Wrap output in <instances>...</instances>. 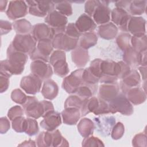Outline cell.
Returning a JSON list of instances; mask_svg holds the SVG:
<instances>
[{
	"label": "cell",
	"mask_w": 147,
	"mask_h": 147,
	"mask_svg": "<svg viewBox=\"0 0 147 147\" xmlns=\"http://www.w3.org/2000/svg\"><path fill=\"white\" fill-rule=\"evenodd\" d=\"M79 47L87 50L96 44L98 37L93 32L82 33L79 38Z\"/></svg>",
	"instance_id": "cell-31"
},
{
	"label": "cell",
	"mask_w": 147,
	"mask_h": 147,
	"mask_svg": "<svg viewBox=\"0 0 147 147\" xmlns=\"http://www.w3.org/2000/svg\"><path fill=\"white\" fill-rule=\"evenodd\" d=\"M99 2V1H94V0L87 1L86 2L85 6H84V11L86 13V14H87L88 16L91 17L92 13L95 7L98 5Z\"/></svg>",
	"instance_id": "cell-51"
},
{
	"label": "cell",
	"mask_w": 147,
	"mask_h": 147,
	"mask_svg": "<svg viewBox=\"0 0 147 147\" xmlns=\"http://www.w3.org/2000/svg\"><path fill=\"white\" fill-rule=\"evenodd\" d=\"M107 1H99L95 7L92 17L96 24L102 25L109 22L111 11L108 6Z\"/></svg>",
	"instance_id": "cell-14"
},
{
	"label": "cell",
	"mask_w": 147,
	"mask_h": 147,
	"mask_svg": "<svg viewBox=\"0 0 147 147\" xmlns=\"http://www.w3.org/2000/svg\"><path fill=\"white\" fill-rule=\"evenodd\" d=\"M52 146H68L69 144L61 134L58 129L52 131Z\"/></svg>",
	"instance_id": "cell-39"
},
{
	"label": "cell",
	"mask_w": 147,
	"mask_h": 147,
	"mask_svg": "<svg viewBox=\"0 0 147 147\" xmlns=\"http://www.w3.org/2000/svg\"><path fill=\"white\" fill-rule=\"evenodd\" d=\"M130 2H131V1H119L115 2V6L117 7L122 8L126 10V9H128V7Z\"/></svg>",
	"instance_id": "cell-55"
},
{
	"label": "cell",
	"mask_w": 147,
	"mask_h": 147,
	"mask_svg": "<svg viewBox=\"0 0 147 147\" xmlns=\"http://www.w3.org/2000/svg\"><path fill=\"white\" fill-rule=\"evenodd\" d=\"M98 90V84H90L86 83L82 84L75 93L83 99L93 96Z\"/></svg>",
	"instance_id": "cell-32"
},
{
	"label": "cell",
	"mask_w": 147,
	"mask_h": 147,
	"mask_svg": "<svg viewBox=\"0 0 147 147\" xmlns=\"http://www.w3.org/2000/svg\"><path fill=\"white\" fill-rule=\"evenodd\" d=\"M9 78L0 75V92L3 93L6 91L9 86Z\"/></svg>",
	"instance_id": "cell-54"
},
{
	"label": "cell",
	"mask_w": 147,
	"mask_h": 147,
	"mask_svg": "<svg viewBox=\"0 0 147 147\" xmlns=\"http://www.w3.org/2000/svg\"><path fill=\"white\" fill-rule=\"evenodd\" d=\"M53 49V47L51 40L39 41L34 51L29 55L30 59L33 61L40 60L48 63Z\"/></svg>",
	"instance_id": "cell-9"
},
{
	"label": "cell",
	"mask_w": 147,
	"mask_h": 147,
	"mask_svg": "<svg viewBox=\"0 0 147 147\" xmlns=\"http://www.w3.org/2000/svg\"><path fill=\"white\" fill-rule=\"evenodd\" d=\"M36 44L37 41L30 34H17L10 45L15 50L29 55L34 51Z\"/></svg>",
	"instance_id": "cell-3"
},
{
	"label": "cell",
	"mask_w": 147,
	"mask_h": 147,
	"mask_svg": "<svg viewBox=\"0 0 147 147\" xmlns=\"http://www.w3.org/2000/svg\"><path fill=\"white\" fill-rule=\"evenodd\" d=\"M141 59V53L134 50L131 47L123 51V61L129 66L137 67L140 65Z\"/></svg>",
	"instance_id": "cell-28"
},
{
	"label": "cell",
	"mask_w": 147,
	"mask_h": 147,
	"mask_svg": "<svg viewBox=\"0 0 147 147\" xmlns=\"http://www.w3.org/2000/svg\"><path fill=\"white\" fill-rule=\"evenodd\" d=\"M61 114L63 122L69 125H76L81 117L80 109L75 107L65 108Z\"/></svg>",
	"instance_id": "cell-24"
},
{
	"label": "cell",
	"mask_w": 147,
	"mask_h": 147,
	"mask_svg": "<svg viewBox=\"0 0 147 147\" xmlns=\"http://www.w3.org/2000/svg\"><path fill=\"white\" fill-rule=\"evenodd\" d=\"M29 13L33 16L44 17L54 10L55 4L52 1H26Z\"/></svg>",
	"instance_id": "cell-7"
},
{
	"label": "cell",
	"mask_w": 147,
	"mask_h": 147,
	"mask_svg": "<svg viewBox=\"0 0 147 147\" xmlns=\"http://www.w3.org/2000/svg\"><path fill=\"white\" fill-rule=\"evenodd\" d=\"M28 96L19 88L14 89L11 93V99L16 103L23 105L27 100Z\"/></svg>",
	"instance_id": "cell-45"
},
{
	"label": "cell",
	"mask_w": 147,
	"mask_h": 147,
	"mask_svg": "<svg viewBox=\"0 0 147 147\" xmlns=\"http://www.w3.org/2000/svg\"><path fill=\"white\" fill-rule=\"evenodd\" d=\"M109 103L114 114L119 112L122 115H130L133 113L134 110L131 103L123 93H119Z\"/></svg>",
	"instance_id": "cell-8"
},
{
	"label": "cell",
	"mask_w": 147,
	"mask_h": 147,
	"mask_svg": "<svg viewBox=\"0 0 147 147\" xmlns=\"http://www.w3.org/2000/svg\"><path fill=\"white\" fill-rule=\"evenodd\" d=\"M44 21L53 29L55 35L65 32L68 20L66 16L56 10H54L48 14Z\"/></svg>",
	"instance_id": "cell-5"
},
{
	"label": "cell",
	"mask_w": 147,
	"mask_h": 147,
	"mask_svg": "<svg viewBox=\"0 0 147 147\" xmlns=\"http://www.w3.org/2000/svg\"><path fill=\"white\" fill-rule=\"evenodd\" d=\"M95 115H104L109 113L114 114L108 102L99 98V105L96 110L93 113Z\"/></svg>",
	"instance_id": "cell-43"
},
{
	"label": "cell",
	"mask_w": 147,
	"mask_h": 147,
	"mask_svg": "<svg viewBox=\"0 0 147 147\" xmlns=\"http://www.w3.org/2000/svg\"><path fill=\"white\" fill-rule=\"evenodd\" d=\"M125 95L130 102L135 105L144 103L146 99L145 91L139 87L130 88L126 92Z\"/></svg>",
	"instance_id": "cell-25"
},
{
	"label": "cell",
	"mask_w": 147,
	"mask_h": 147,
	"mask_svg": "<svg viewBox=\"0 0 147 147\" xmlns=\"http://www.w3.org/2000/svg\"><path fill=\"white\" fill-rule=\"evenodd\" d=\"M49 64L53 67L56 75L60 77L66 76L69 71L66 62V56L64 51L56 50L52 53L49 57Z\"/></svg>",
	"instance_id": "cell-4"
},
{
	"label": "cell",
	"mask_w": 147,
	"mask_h": 147,
	"mask_svg": "<svg viewBox=\"0 0 147 147\" xmlns=\"http://www.w3.org/2000/svg\"><path fill=\"white\" fill-rule=\"evenodd\" d=\"M24 113V109H22L20 106H15L9 110L7 117L10 121H13L17 117L23 116Z\"/></svg>",
	"instance_id": "cell-49"
},
{
	"label": "cell",
	"mask_w": 147,
	"mask_h": 147,
	"mask_svg": "<svg viewBox=\"0 0 147 147\" xmlns=\"http://www.w3.org/2000/svg\"><path fill=\"white\" fill-rule=\"evenodd\" d=\"M64 33L67 36L79 40L82 34L76 28L74 23H69L67 25Z\"/></svg>",
	"instance_id": "cell-48"
},
{
	"label": "cell",
	"mask_w": 147,
	"mask_h": 147,
	"mask_svg": "<svg viewBox=\"0 0 147 147\" xmlns=\"http://www.w3.org/2000/svg\"><path fill=\"white\" fill-rule=\"evenodd\" d=\"M138 70L140 71L142 79L145 80L146 78V66H142L141 65L140 67H138Z\"/></svg>",
	"instance_id": "cell-57"
},
{
	"label": "cell",
	"mask_w": 147,
	"mask_h": 147,
	"mask_svg": "<svg viewBox=\"0 0 147 147\" xmlns=\"http://www.w3.org/2000/svg\"><path fill=\"white\" fill-rule=\"evenodd\" d=\"M84 69L83 68L78 69L64 78L62 87L67 93H75L79 86L83 83Z\"/></svg>",
	"instance_id": "cell-6"
},
{
	"label": "cell",
	"mask_w": 147,
	"mask_h": 147,
	"mask_svg": "<svg viewBox=\"0 0 147 147\" xmlns=\"http://www.w3.org/2000/svg\"><path fill=\"white\" fill-rule=\"evenodd\" d=\"M7 1L1 0L0 1V11L1 12H3L5 10V9H6V7L7 5Z\"/></svg>",
	"instance_id": "cell-58"
},
{
	"label": "cell",
	"mask_w": 147,
	"mask_h": 147,
	"mask_svg": "<svg viewBox=\"0 0 147 147\" xmlns=\"http://www.w3.org/2000/svg\"><path fill=\"white\" fill-rule=\"evenodd\" d=\"M13 27L17 34H26L32 32V28L29 21L25 19L15 21L13 23Z\"/></svg>",
	"instance_id": "cell-33"
},
{
	"label": "cell",
	"mask_w": 147,
	"mask_h": 147,
	"mask_svg": "<svg viewBox=\"0 0 147 147\" xmlns=\"http://www.w3.org/2000/svg\"><path fill=\"white\" fill-rule=\"evenodd\" d=\"M26 125L25 133L29 136H33L37 134L39 131L37 122L33 118H27Z\"/></svg>",
	"instance_id": "cell-41"
},
{
	"label": "cell",
	"mask_w": 147,
	"mask_h": 147,
	"mask_svg": "<svg viewBox=\"0 0 147 147\" xmlns=\"http://www.w3.org/2000/svg\"><path fill=\"white\" fill-rule=\"evenodd\" d=\"M125 132V127L122 122H118L114 125L111 131V137L113 140H117L122 138Z\"/></svg>",
	"instance_id": "cell-46"
},
{
	"label": "cell",
	"mask_w": 147,
	"mask_h": 147,
	"mask_svg": "<svg viewBox=\"0 0 147 147\" xmlns=\"http://www.w3.org/2000/svg\"><path fill=\"white\" fill-rule=\"evenodd\" d=\"M10 123L9 120L5 117H1L0 119V133L1 134L6 133L10 129Z\"/></svg>",
	"instance_id": "cell-53"
},
{
	"label": "cell",
	"mask_w": 147,
	"mask_h": 147,
	"mask_svg": "<svg viewBox=\"0 0 147 147\" xmlns=\"http://www.w3.org/2000/svg\"><path fill=\"white\" fill-rule=\"evenodd\" d=\"M19 146H36V144H35V142L33 140H29L28 141H25L22 142L21 144L18 145Z\"/></svg>",
	"instance_id": "cell-56"
},
{
	"label": "cell",
	"mask_w": 147,
	"mask_h": 147,
	"mask_svg": "<svg viewBox=\"0 0 147 147\" xmlns=\"http://www.w3.org/2000/svg\"><path fill=\"white\" fill-rule=\"evenodd\" d=\"M61 123L60 114L54 110L49 113L44 117V119L40 122V126L47 131H52L56 129Z\"/></svg>",
	"instance_id": "cell-21"
},
{
	"label": "cell",
	"mask_w": 147,
	"mask_h": 147,
	"mask_svg": "<svg viewBox=\"0 0 147 147\" xmlns=\"http://www.w3.org/2000/svg\"><path fill=\"white\" fill-rule=\"evenodd\" d=\"M131 16L125 9L119 7L114 8L111 11V20L115 25H117L119 29L127 32V26Z\"/></svg>",
	"instance_id": "cell-16"
},
{
	"label": "cell",
	"mask_w": 147,
	"mask_h": 147,
	"mask_svg": "<svg viewBox=\"0 0 147 147\" xmlns=\"http://www.w3.org/2000/svg\"><path fill=\"white\" fill-rule=\"evenodd\" d=\"M32 36L36 41L44 40H52L55 33L53 29L46 24L39 23L35 24L32 30Z\"/></svg>",
	"instance_id": "cell-18"
},
{
	"label": "cell",
	"mask_w": 147,
	"mask_h": 147,
	"mask_svg": "<svg viewBox=\"0 0 147 147\" xmlns=\"http://www.w3.org/2000/svg\"><path fill=\"white\" fill-rule=\"evenodd\" d=\"M141 82V77L136 69L130 70V72L125 76L120 83L122 93L125 95L126 92L131 88L138 87Z\"/></svg>",
	"instance_id": "cell-20"
},
{
	"label": "cell",
	"mask_w": 147,
	"mask_h": 147,
	"mask_svg": "<svg viewBox=\"0 0 147 147\" xmlns=\"http://www.w3.org/2000/svg\"><path fill=\"white\" fill-rule=\"evenodd\" d=\"M118 28L113 22L100 25L97 30L98 36L105 40L114 38L118 33Z\"/></svg>",
	"instance_id": "cell-26"
},
{
	"label": "cell",
	"mask_w": 147,
	"mask_h": 147,
	"mask_svg": "<svg viewBox=\"0 0 147 147\" xmlns=\"http://www.w3.org/2000/svg\"><path fill=\"white\" fill-rule=\"evenodd\" d=\"M36 146L38 147L52 146V131H42L40 133H39L36 138Z\"/></svg>",
	"instance_id": "cell-35"
},
{
	"label": "cell",
	"mask_w": 147,
	"mask_h": 147,
	"mask_svg": "<svg viewBox=\"0 0 147 147\" xmlns=\"http://www.w3.org/2000/svg\"><path fill=\"white\" fill-rule=\"evenodd\" d=\"M57 11L65 16H70L72 14L71 4L68 1H53Z\"/></svg>",
	"instance_id": "cell-38"
},
{
	"label": "cell",
	"mask_w": 147,
	"mask_h": 147,
	"mask_svg": "<svg viewBox=\"0 0 147 147\" xmlns=\"http://www.w3.org/2000/svg\"><path fill=\"white\" fill-rule=\"evenodd\" d=\"M75 25L81 33L93 32L96 28V24L92 17L86 14L80 15L75 23Z\"/></svg>",
	"instance_id": "cell-22"
},
{
	"label": "cell",
	"mask_w": 147,
	"mask_h": 147,
	"mask_svg": "<svg viewBox=\"0 0 147 147\" xmlns=\"http://www.w3.org/2000/svg\"><path fill=\"white\" fill-rule=\"evenodd\" d=\"M82 145L83 146H104L103 142L98 137L90 136L85 137L82 141Z\"/></svg>",
	"instance_id": "cell-47"
},
{
	"label": "cell",
	"mask_w": 147,
	"mask_h": 147,
	"mask_svg": "<svg viewBox=\"0 0 147 147\" xmlns=\"http://www.w3.org/2000/svg\"><path fill=\"white\" fill-rule=\"evenodd\" d=\"M0 29L1 35L6 34L11 30L12 24L7 21L1 20L0 21Z\"/></svg>",
	"instance_id": "cell-52"
},
{
	"label": "cell",
	"mask_w": 147,
	"mask_h": 147,
	"mask_svg": "<svg viewBox=\"0 0 147 147\" xmlns=\"http://www.w3.org/2000/svg\"><path fill=\"white\" fill-rule=\"evenodd\" d=\"M119 86L117 83H103L99 87V98L106 102H110L119 94Z\"/></svg>",
	"instance_id": "cell-19"
},
{
	"label": "cell",
	"mask_w": 147,
	"mask_h": 147,
	"mask_svg": "<svg viewBox=\"0 0 147 147\" xmlns=\"http://www.w3.org/2000/svg\"><path fill=\"white\" fill-rule=\"evenodd\" d=\"M72 61L79 68L84 67L90 59L88 51L80 47H77L71 51Z\"/></svg>",
	"instance_id": "cell-23"
},
{
	"label": "cell",
	"mask_w": 147,
	"mask_h": 147,
	"mask_svg": "<svg viewBox=\"0 0 147 147\" xmlns=\"http://www.w3.org/2000/svg\"><path fill=\"white\" fill-rule=\"evenodd\" d=\"M146 136L145 134L140 133L136 134L132 140V145L134 146H146Z\"/></svg>",
	"instance_id": "cell-50"
},
{
	"label": "cell",
	"mask_w": 147,
	"mask_h": 147,
	"mask_svg": "<svg viewBox=\"0 0 147 147\" xmlns=\"http://www.w3.org/2000/svg\"><path fill=\"white\" fill-rule=\"evenodd\" d=\"M99 105V98L92 96L84 99L80 109L81 117H84L90 113H94Z\"/></svg>",
	"instance_id": "cell-30"
},
{
	"label": "cell",
	"mask_w": 147,
	"mask_h": 147,
	"mask_svg": "<svg viewBox=\"0 0 147 147\" xmlns=\"http://www.w3.org/2000/svg\"><path fill=\"white\" fill-rule=\"evenodd\" d=\"M78 130L84 138L91 136L95 129L94 123L89 118H82L78 124Z\"/></svg>",
	"instance_id": "cell-29"
},
{
	"label": "cell",
	"mask_w": 147,
	"mask_h": 147,
	"mask_svg": "<svg viewBox=\"0 0 147 147\" xmlns=\"http://www.w3.org/2000/svg\"><path fill=\"white\" fill-rule=\"evenodd\" d=\"M30 68L31 73L42 81L50 79L53 74L52 65L48 62L42 60L32 61L30 63Z\"/></svg>",
	"instance_id": "cell-11"
},
{
	"label": "cell",
	"mask_w": 147,
	"mask_h": 147,
	"mask_svg": "<svg viewBox=\"0 0 147 147\" xmlns=\"http://www.w3.org/2000/svg\"><path fill=\"white\" fill-rule=\"evenodd\" d=\"M102 60L100 59H95L93 60L91 63L90 65L88 68L90 71L91 72L92 75H94L95 77L100 79L102 76L101 72V62Z\"/></svg>",
	"instance_id": "cell-44"
},
{
	"label": "cell",
	"mask_w": 147,
	"mask_h": 147,
	"mask_svg": "<svg viewBox=\"0 0 147 147\" xmlns=\"http://www.w3.org/2000/svg\"><path fill=\"white\" fill-rule=\"evenodd\" d=\"M95 129L97 132L103 136H108L115 124V118L113 116H101L94 118Z\"/></svg>",
	"instance_id": "cell-13"
},
{
	"label": "cell",
	"mask_w": 147,
	"mask_h": 147,
	"mask_svg": "<svg viewBox=\"0 0 147 147\" xmlns=\"http://www.w3.org/2000/svg\"><path fill=\"white\" fill-rule=\"evenodd\" d=\"M11 121V126L14 130L18 133H25L26 125V119L25 117L20 116L14 118Z\"/></svg>",
	"instance_id": "cell-42"
},
{
	"label": "cell",
	"mask_w": 147,
	"mask_h": 147,
	"mask_svg": "<svg viewBox=\"0 0 147 147\" xmlns=\"http://www.w3.org/2000/svg\"><path fill=\"white\" fill-rule=\"evenodd\" d=\"M84 99L78 95H71L67 98L64 103V108L75 107L80 109Z\"/></svg>",
	"instance_id": "cell-40"
},
{
	"label": "cell",
	"mask_w": 147,
	"mask_h": 147,
	"mask_svg": "<svg viewBox=\"0 0 147 147\" xmlns=\"http://www.w3.org/2000/svg\"><path fill=\"white\" fill-rule=\"evenodd\" d=\"M6 54L7 59L0 63V75L10 78L13 75L21 74L28 59V55L15 50L10 44Z\"/></svg>",
	"instance_id": "cell-1"
},
{
	"label": "cell",
	"mask_w": 147,
	"mask_h": 147,
	"mask_svg": "<svg viewBox=\"0 0 147 147\" xmlns=\"http://www.w3.org/2000/svg\"><path fill=\"white\" fill-rule=\"evenodd\" d=\"M130 44L131 45V47L138 52L146 51L147 41L146 34L141 37L131 36Z\"/></svg>",
	"instance_id": "cell-36"
},
{
	"label": "cell",
	"mask_w": 147,
	"mask_h": 147,
	"mask_svg": "<svg viewBox=\"0 0 147 147\" xmlns=\"http://www.w3.org/2000/svg\"><path fill=\"white\" fill-rule=\"evenodd\" d=\"M42 82L39 78L30 74L21 79L20 86L27 94L35 95L40 91Z\"/></svg>",
	"instance_id": "cell-12"
},
{
	"label": "cell",
	"mask_w": 147,
	"mask_h": 147,
	"mask_svg": "<svg viewBox=\"0 0 147 147\" xmlns=\"http://www.w3.org/2000/svg\"><path fill=\"white\" fill-rule=\"evenodd\" d=\"M59 92V87L56 83L51 79L44 81L41 90V94L45 99H54Z\"/></svg>",
	"instance_id": "cell-27"
},
{
	"label": "cell",
	"mask_w": 147,
	"mask_h": 147,
	"mask_svg": "<svg viewBox=\"0 0 147 147\" xmlns=\"http://www.w3.org/2000/svg\"><path fill=\"white\" fill-rule=\"evenodd\" d=\"M28 13V6L23 1H11L9 2L6 15L10 20H14L23 17Z\"/></svg>",
	"instance_id": "cell-15"
},
{
	"label": "cell",
	"mask_w": 147,
	"mask_h": 147,
	"mask_svg": "<svg viewBox=\"0 0 147 147\" xmlns=\"http://www.w3.org/2000/svg\"><path fill=\"white\" fill-rule=\"evenodd\" d=\"M131 35L127 32H123L118 36L116 38V42L118 47L123 51L131 47Z\"/></svg>",
	"instance_id": "cell-37"
},
{
	"label": "cell",
	"mask_w": 147,
	"mask_h": 147,
	"mask_svg": "<svg viewBox=\"0 0 147 147\" xmlns=\"http://www.w3.org/2000/svg\"><path fill=\"white\" fill-rule=\"evenodd\" d=\"M79 40L71 37L64 33L56 34L52 40L53 48L63 51H72L78 47Z\"/></svg>",
	"instance_id": "cell-10"
},
{
	"label": "cell",
	"mask_w": 147,
	"mask_h": 147,
	"mask_svg": "<svg viewBox=\"0 0 147 147\" xmlns=\"http://www.w3.org/2000/svg\"><path fill=\"white\" fill-rule=\"evenodd\" d=\"M146 7V1H131L127 11L132 15L143 14Z\"/></svg>",
	"instance_id": "cell-34"
},
{
	"label": "cell",
	"mask_w": 147,
	"mask_h": 147,
	"mask_svg": "<svg viewBox=\"0 0 147 147\" xmlns=\"http://www.w3.org/2000/svg\"><path fill=\"white\" fill-rule=\"evenodd\" d=\"M127 31L133 36L141 37L146 33V20L141 17H130L127 26Z\"/></svg>",
	"instance_id": "cell-17"
},
{
	"label": "cell",
	"mask_w": 147,
	"mask_h": 147,
	"mask_svg": "<svg viewBox=\"0 0 147 147\" xmlns=\"http://www.w3.org/2000/svg\"><path fill=\"white\" fill-rule=\"evenodd\" d=\"M25 115L34 119L44 118L48 113L55 110L51 102L43 100L38 101L35 96H28L27 100L22 105Z\"/></svg>",
	"instance_id": "cell-2"
}]
</instances>
